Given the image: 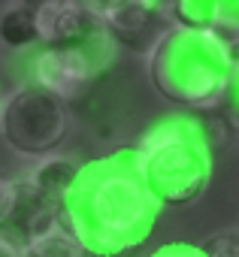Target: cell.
Instances as JSON below:
<instances>
[{"label": "cell", "instance_id": "1", "mask_svg": "<svg viewBox=\"0 0 239 257\" xmlns=\"http://www.w3.org/2000/svg\"><path fill=\"white\" fill-rule=\"evenodd\" d=\"M158 215L161 206L146 191L131 146L82 164L58 203V227L88 257H122L140 248Z\"/></svg>", "mask_w": 239, "mask_h": 257}, {"label": "cell", "instance_id": "2", "mask_svg": "<svg viewBox=\"0 0 239 257\" xmlns=\"http://www.w3.org/2000/svg\"><path fill=\"white\" fill-rule=\"evenodd\" d=\"M149 82L179 109H209L236 85V46L212 31L167 28L149 49Z\"/></svg>", "mask_w": 239, "mask_h": 257}, {"label": "cell", "instance_id": "3", "mask_svg": "<svg viewBox=\"0 0 239 257\" xmlns=\"http://www.w3.org/2000/svg\"><path fill=\"white\" fill-rule=\"evenodd\" d=\"M146 191L161 209L197 203L212 182V146L194 112L158 118L131 146Z\"/></svg>", "mask_w": 239, "mask_h": 257}, {"label": "cell", "instance_id": "4", "mask_svg": "<svg viewBox=\"0 0 239 257\" xmlns=\"http://www.w3.org/2000/svg\"><path fill=\"white\" fill-rule=\"evenodd\" d=\"M70 134V115L61 97L28 82L0 103V137L22 158L55 155Z\"/></svg>", "mask_w": 239, "mask_h": 257}, {"label": "cell", "instance_id": "5", "mask_svg": "<svg viewBox=\"0 0 239 257\" xmlns=\"http://www.w3.org/2000/svg\"><path fill=\"white\" fill-rule=\"evenodd\" d=\"M37 46L40 49L31 61V82L52 91L61 100L82 97L115 58V46L106 34L82 43H58V46L37 43Z\"/></svg>", "mask_w": 239, "mask_h": 257}, {"label": "cell", "instance_id": "6", "mask_svg": "<svg viewBox=\"0 0 239 257\" xmlns=\"http://www.w3.org/2000/svg\"><path fill=\"white\" fill-rule=\"evenodd\" d=\"M58 227V203L49 200L31 179H7V197L0 206V239L25 248Z\"/></svg>", "mask_w": 239, "mask_h": 257}, {"label": "cell", "instance_id": "7", "mask_svg": "<svg viewBox=\"0 0 239 257\" xmlns=\"http://www.w3.org/2000/svg\"><path fill=\"white\" fill-rule=\"evenodd\" d=\"M167 0H115L100 13V22L112 46L149 52L167 31Z\"/></svg>", "mask_w": 239, "mask_h": 257}, {"label": "cell", "instance_id": "8", "mask_svg": "<svg viewBox=\"0 0 239 257\" xmlns=\"http://www.w3.org/2000/svg\"><path fill=\"white\" fill-rule=\"evenodd\" d=\"M34 16H37V34L43 46L82 43L106 34L100 16L88 10L82 0H52V4L34 7Z\"/></svg>", "mask_w": 239, "mask_h": 257}, {"label": "cell", "instance_id": "9", "mask_svg": "<svg viewBox=\"0 0 239 257\" xmlns=\"http://www.w3.org/2000/svg\"><path fill=\"white\" fill-rule=\"evenodd\" d=\"M236 7L239 0H173L170 16L179 28L212 31L227 46H236Z\"/></svg>", "mask_w": 239, "mask_h": 257}, {"label": "cell", "instance_id": "10", "mask_svg": "<svg viewBox=\"0 0 239 257\" xmlns=\"http://www.w3.org/2000/svg\"><path fill=\"white\" fill-rule=\"evenodd\" d=\"M79 173V164L70 161V158H58V155H49V158H40V164L34 167V176L31 182L55 203H61V197L67 194V188L73 185Z\"/></svg>", "mask_w": 239, "mask_h": 257}, {"label": "cell", "instance_id": "11", "mask_svg": "<svg viewBox=\"0 0 239 257\" xmlns=\"http://www.w3.org/2000/svg\"><path fill=\"white\" fill-rule=\"evenodd\" d=\"M0 43L10 46V49H31L40 43L34 7L19 4V7H10L0 16Z\"/></svg>", "mask_w": 239, "mask_h": 257}, {"label": "cell", "instance_id": "12", "mask_svg": "<svg viewBox=\"0 0 239 257\" xmlns=\"http://www.w3.org/2000/svg\"><path fill=\"white\" fill-rule=\"evenodd\" d=\"M19 257H88V251L76 239H70L61 227H55L52 233L34 239L31 245H25L19 251Z\"/></svg>", "mask_w": 239, "mask_h": 257}, {"label": "cell", "instance_id": "13", "mask_svg": "<svg viewBox=\"0 0 239 257\" xmlns=\"http://www.w3.org/2000/svg\"><path fill=\"white\" fill-rule=\"evenodd\" d=\"M197 248H200L203 257H239V233H236V230L212 233V236H206Z\"/></svg>", "mask_w": 239, "mask_h": 257}, {"label": "cell", "instance_id": "14", "mask_svg": "<svg viewBox=\"0 0 239 257\" xmlns=\"http://www.w3.org/2000/svg\"><path fill=\"white\" fill-rule=\"evenodd\" d=\"M152 257H203V254H200V248L191 245V242H167V245H161Z\"/></svg>", "mask_w": 239, "mask_h": 257}, {"label": "cell", "instance_id": "15", "mask_svg": "<svg viewBox=\"0 0 239 257\" xmlns=\"http://www.w3.org/2000/svg\"><path fill=\"white\" fill-rule=\"evenodd\" d=\"M82 4H85L88 10H94V13L100 16V13H103V10H106L109 4H115V0H82Z\"/></svg>", "mask_w": 239, "mask_h": 257}, {"label": "cell", "instance_id": "16", "mask_svg": "<svg viewBox=\"0 0 239 257\" xmlns=\"http://www.w3.org/2000/svg\"><path fill=\"white\" fill-rule=\"evenodd\" d=\"M0 257H19V248H13L7 239H0Z\"/></svg>", "mask_w": 239, "mask_h": 257}, {"label": "cell", "instance_id": "17", "mask_svg": "<svg viewBox=\"0 0 239 257\" xmlns=\"http://www.w3.org/2000/svg\"><path fill=\"white\" fill-rule=\"evenodd\" d=\"M22 4H28V7H43V4H52V0H22Z\"/></svg>", "mask_w": 239, "mask_h": 257}, {"label": "cell", "instance_id": "18", "mask_svg": "<svg viewBox=\"0 0 239 257\" xmlns=\"http://www.w3.org/2000/svg\"><path fill=\"white\" fill-rule=\"evenodd\" d=\"M4 197H7V179H0V206H4Z\"/></svg>", "mask_w": 239, "mask_h": 257}]
</instances>
